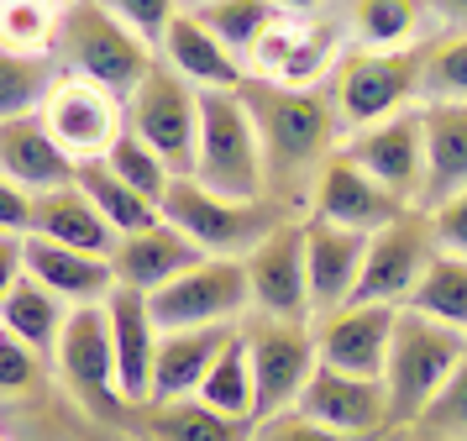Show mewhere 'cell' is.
<instances>
[{
	"label": "cell",
	"mask_w": 467,
	"mask_h": 441,
	"mask_svg": "<svg viewBox=\"0 0 467 441\" xmlns=\"http://www.w3.org/2000/svg\"><path fill=\"white\" fill-rule=\"evenodd\" d=\"M236 95L247 100L257 142H263L268 200L289 205L305 189H316V173L337 152V131H341L331 89H289V84L274 79H247Z\"/></svg>",
	"instance_id": "6da1fadb"
},
{
	"label": "cell",
	"mask_w": 467,
	"mask_h": 441,
	"mask_svg": "<svg viewBox=\"0 0 467 441\" xmlns=\"http://www.w3.org/2000/svg\"><path fill=\"white\" fill-rule=\"evenodd\" d=\"M467 347V331L446 326L436 315H420L400 305L394 320V347H389V368H383V389H389V420H420L431 410V399L441 394V383L451 378L457 357Z\"/></svg>",
	"instance_id": "7a4b0ae2"
},
{
	"label": "cell",
	"mask_w": 467,
	"mask_h": 441,
	"mask_svg": "<svg viewBox=\"0 0 467 441\" xmlns=\"http://www.w3.org/2000/svg\"><path fill=\"white\" fill-rule=\"evenodd\" d=\"M190 173L200 184L232 194V200H263L268 194L263 142H257L253 110L236 89H200V147H194Z\"/></svg>",
	"instance_id": "3957f363"
},
{
	"label": "cell",
	"mask_w": 467,
	"mask_h": 441,
	"mask_svg": "<svg viewBox=\"0 0 467 441\" xmlns=\"http://www.w3.org/2000/svg\"><path fill=\"white\" fill-rule=\"evenodd\" d=\"M58 53L74 74L106 84L116 95H131L142 74L152 63V42L142 32H131L127 21L116 16L100 0H74L64 5V21H58Z\"/></svg>",
	"instance_id": "277c9868"
},
{
	"label": "cell",
	"mask_w": 467,
	"mask_h": 441,
	"mask_svg": "<svg viewBox=\"0 0 467 441\" xmlns=\"http://www.w3.org/2000/svg\"><path fill=\"white\" fill-rule=\"evenodd\" d=\"M163 215L179 231H190L205 252L232 257V252H253L284 221V205L268 200V194L263 200H232L221 189L200 184L194 173H173L169 194H163Z\"/></svg>",
	"instance_id": "5b68a950"
},
{
	"label": "cell",
	"mask_w": 467,
	"mask_h": 441,
	"mask_svg": "<svg viewBox=\"0 0 467 441\" xmlns=\"http://www.w3.org/2000/svg\"><path fill=\"white\" fill-rule=\"evenodd\" d=\"M425 47H379V53H347L331 79V105L341 126H379L400 116L420 95Z\"/></svg>",
	"instance_id": "8992f818"
},
{
	"label": "cell",
	"mask_w": 467,
	"mask_h": 441,
	"mask_svg": "<svg viewBox=\"0 0 467 441\" xmlns=\"http://www.w3.org/2000/svg\"><path fill=\"white\" fill-rule=\"evenodd\" d=\"M127 126L169 158L173 173H190L200 147V89L173 63H152L127 95Z\"/></svg>",
	"instance_id": "52a82bcc"
},
{
	"label": "cell",
	"mask_w": 467,
	"mask_h": 441,
	"mask_svg": "<svg viewBox=\"0 0 467 441\" xmlns=\"http://www.w3.org/2000/svg\"><path fill=\"white\" fill-rule=\"evenodd\" d=\"M58 373L74 389V399L100 420H127V394L116 378V347H110L106 305H74L58 331Z\"/></svg>",
	"instance_id": "ba28073f"
},
{
	"label": "cell",
	"mask_w": 467,
	"mask_h": 441,
	"mask_svg": "<svg viewBox=\"0 0 467 441\" xmlns=\"http://www.w3.org/2000/svg\"><path fill=\"white\" fill-rule=\"evenodd\" d=\"M436 226L431 215L415 205H404L389 226H379L368 236V257H362V273H358V289L352 299H368V305H404L415 284H420L425 263L436 257Z\"/></svg>",
	"instance_id": "9c48e42d"
},
{
	"label": "cell",
	"mask_w": 467,
	"mask_h": 441,
	"mask_svg": "<svg viewBox=\"0 0 467 441\" xmlns=\"http://www.w3.org/2000/svg\"><path fill=\"white\" fill-rule=\"evenodd\" d=\"M37 116H43L47 131H53L79 163H85V158H106L110 147H116V137L127 131V105H121V95L106 89V84L85 79V74H74V68L53 74L43 105H37Z\"/></svg>",
	"instance_id": "30bf717a"
},
{
	"label": "cell",
	"mask_w": 467,
	"mask_h": 441,
	"mask_svg": "<svg viewBox=\"0 0 467 441\" xmlns=\"http://www.w3.org/2000/svg\"><path fill=\"white\" fill-rule=\"evenodd\" d=\"M148 299L163 331H179V326H226L253 299L247 263L242 257H200L190 273H179L173 284H163Z\"/></svg>",
	"instance_id": "8fae6325"
},
{
	"label": "cell",
	"mask_w": 467,
	"mask_h": 441,
	"mask_svg": "<svg viewBox=\"0 0 467 441\" xmlns=\"http://www.w3.org/2000/svg\"><path fill=\"white\" fill-rule=\"evenodd\" d=\"M341 32L331 21H316V11H278L274 26L253 47V79H274L289 89H316L320 74L337 63Z\"/></svg>",
	"instance_id": "7c38bea8"
},
{
	"label": "cell",
	"mask_w": 467,
	"mask_h": 441,
	"mask_svg": "<svg viewBox=\"0 0 467 441\" xmlns=\"http://www.w3.org/2000/svg\"><path fill=\"white\" fill-rule=\"evenodd\" d=\"M247 336V352H253V378H257V415H278L289 410L305 389V378L316 373V336L305 331V320H278L263 315Z\"/></svg>",
	"instance_id": "4fadbf2b"
},
{
	"label": "cell",
	"mask_w": 467,
	"mask_h": 441,
	"mask_svg": "<svg viewBox=\"0 0 467 441\" xmlns=\"http://www.w3.org/2000/svg\"><path fill=\"white\" fill-rule=\"evenodd\" d=\"M247 289L263 315L305 320L310 299V268H305V221H278L247 257Z\"/></svg>",
	"instance_id": "5bb4252c"
},
{
	"label": "cell",
	"mask_w": 467,
	"mask_h": 441,
	"mask_svg": "<svg viewBox=\"0 0 467 441\" xmlns=\"http://www.w3.org/2000/svg\"><path fill=\"white\" fill-rule=\"evenodd\" d=\"M295 404L310 420H320V425L362 436V441L379 436L389 425V389H383V378L347 373V368H331V362H316V373L305 378Z\"/></svg>",
	"instance_id": "9a60e30c"
},
{
	"label": "cell",
	"mask_w": 467,
	"mask_h": 441,
	"mask_svg": "<svg viewBox=\"0 0 467 441\" xmlns=\"http://www.w3.org/2000/svg\"><path fill=\"white\" fill-rule=\"evenodd\" d=\"M394 320H400V305H368V299H347L337 310H326L316 336L320 362L362 378H383L389 347H394Z\"/></svg>",
	"instance_id": "2e32d148"
},
{
	"label": "cell",
	"mask_w": 467,
	"mask_h": 441,
	"mask_svg": "<svg viewBox=\"0 0 467 441\" xmlns=\"http://www.w3.org/2000/svg\"><path fill=\"white\" fill-rule=\"evenodd\" d=\"M347 158L362 163L383 189H394L400 200H420L425 189V121L420 110H400L379 126H362L347 142Z\"/></svg>",
	"instance_id": "e0dca14e"
},
{
	"label": "cell",
	"mask_w": 467,
	"mask_h": 441,
	"mask_svg": "<svg viewBox=\"0 0 467 441\" xmlns=\"http://www.w3.org/2000/svg\"><path fill=\"white\" fill-rule=\"evenodd\" d=\"M404 205L410 200H400L394 189H383L362 163H352L347 147L320 163L316 189H310V215H326V221H341V226H358V231L389 226Z\"/></svg>",
	"instance_id": "ac0fdd59"
},
{
	"label": "cell",
	"mask_w": 467,
	"mask_h": 441,
	"mask_svg": "<svg viewBox=\"0 0 467 441\" xmlns=\"http://www.w3.org/2000/svg\"><path fill=\"white\" fill-rule=\"evenodd\" d=\"M106 320H110L121 394H127V404H148L152 399V362H158V341H163V326L152 315V299L142 289L116 284L106 294Z\"/></svg>",
	"instance_id": "d6986e66"
},
{
	"label": "cell",
	"mask_w": 467,
	"mask_h": 441,
	"mask_svg": "<svg viewBox=\"0 0 467 441\" xmlns=\"http://www.w3.org/2000/svg\"><path fill=\"white\" fill-rule=\"evenodd\" d=\"M200 257H205V247L194 242L190 231H179L169 215H163V221H152V226H142V231L116 236L110 268H116V284L142 289V294H158L163 284H173L179 273H190Z\"/></svg>",
	"instance_id": "ffe728a7"
},
{
	"label": "cell",
	"mask_w": 467,
	"mask_h": 441,
	"mask_svg": "<svg viewBox=\"0 0 467 441\" xmlns=\"http://www.w3.org/2000/svg\"><path fill=\"white\" fill-rule=\"evenodd\" d=\"M0 173L16 179L22 189H32V194H43V189L74 184L79 179V158L47 131V121L37 110H26V116L0 121Z\"/></svg>",
	"instance_id": "44dd1931"
},
{
	"label": "cell",
	"mask_w": 467,
	"mask_h": 441,
	"mask_svg": "<svg viewBox=\"0 0 467 441\" xmlns=\"http://www.w3.org/2000/svg\"><path fill=\"white\" fill-rule=\"evenodd\" d=\"M368 236L373 231L341 226V221H326V215L305 221V268H310V299L320 310H337V305L352 299L362 257H368Z\"/></svg>",
	"instance_id": "7402d4cb"
},
{
	"label": "cell",
	"mask_w": 467,
	"mask_h": 441,
	"mask_svg": "<svg viewBox=\"0 0 467 441\" xmlns=\"http://www.w3.org/2000/svg\"><path fill=\"white\" fill-rule=\"evenodd\" d=\"M22 263L26 273L47 284L64 305H95L116 289V268L110 257L100 252H79V247H64V242H47V236H22Z\"/></svg>",
	"instance_id": "603a6c76"
},
{
	"label": "cell",
	"mask_w": 467,
	"mask_h": 441,
	"mask_svg": "<svg viewBox=\"0 0 467 441\" xmlns=\"http://www.w3.org/2000/svg\"><path fill=\"white\" fill-rule=\"evenodd\" d=\"M163 53H169L163 63H173L194 89H242V84L253 79L247 63H242V53H232L194 11H179V16L169 21Z\"/></svg>",
	"instance_id": "cb8c5ba5"
},
{
	"label": "cell",
	"mask_w": 467,
	"mask_h": 441,
	"mask_svg": "<svg viewBox=\"0 0 467 441\" xmlns=\"http://www.w3.org/2000/svg\"><path fill=\"white\" fill-rule=\"evenodd\" d=\"M32 236H47V242H64V247L110 257L121 231L100 215V205L79 184H64V189H43L37 194V205H32Z\"/></svg>",
	"instance_id": "d4e9b609"
},
{
	"label": "cell",
	"mask_w": 467,
	"mask_h": 441,
	"mask_svg": "<svg viewBox=\"0 0 467 441\" xmlns=\"http://www.w3.org/2000/svg\"><path fill=\"white\" fill-rule=\"evenodd\" d=\"M425 121V189L420 200L441 205L446 194L467 184V100H431Z\"/></svg>",
	"instance_id": "484cf974"
},
{
	"label": "cell",
	"mask_w": 467,
	"mask_h": 441,
	"mask_svg": "<svg viewBox=\"0 0 467 441\" xmlns=\"http://www.w3.org/2000/svg\"><path fill=\"white\" fill-rule=\"evenodd\" d=\"M226 326H179L163 331L158 341V362H152V399H190L211 373L215 352L226 347Z\"/></svg>",
	"instance_id": "4316f807"
},
{
	"label": "cell",
	"mask_w": 467,
	"mask_h": 441,
	"mask_svg": "<svg viewBox=\"0 0 467 441\" xmlns=\"http://www.w3.org/2000/svg\"><path fill=\"white\" fill-rule=\"evenodd\" d=\"M142 431L152 441H253V425L242 415H226L205 404L200 394L190 399H148Z\"/></svg>",
	"instance_id": "83f0119b"
},
{
	"label": "cell",
	"mask_w": 467,
	"mask_h": 441,
	"mask_svg": "<svg viewBox=\"0 0 467 441\" xmlns=\"http://www.w3.org/2000/svg\"><path fill=\"white\" fill-rule=\"evenodd\" d=\"M64 299L47 289V284H37L32 273H22L11 289H5V299H0V320H5V331L22 336L26 347H37V352H53L58 347V331H64Z\"/></svg>",
	"instance_id": "f1b7e54d"
},
{
	"label": "cell",
	"mask_w": 467,
	"mask_h": 441,
	"mask_svg": "<svg viewBox=\"0 0 467 441\" xmlns=\"http://www.w3.org/2000/svg\"><path fill=\"white\" fill-rule=\"evenodd\" d=\"M74 184L85 189L95 205H100V215H106L110 226L121 231V236H127V231L152 226V221H163V205H158V200H148L142 189H131L127 179H121V173L106 163V158H85Z\"/></svg>",
	"instance_id": "f546056e"
},
{
	"label": "cell",
	"mask_w": 467,
	"mask_h": 441,
	"mask_svg": "<svg viewBox=\"0 0 467 441\" xmlns=\"http://www.w3.org/2000/svg\"><path fill=\"white\" fill-rule=\"evenodd\" d=\"M404 305L420 310V315H436V320L457 326V331H467V252L436 247V257L425 263L420 284H415V294Z\"/></svg>",
	"instance_id": "4dcf8cb0"
},
{
	"label": "cell",
	"mask_w": 467,
	"mask_h": 441,
	"mask_svg": "<svg viewBox=\"0 0 467 441\" xmlns=\"http://www.w3.org/2000/svg\"><path fill=\"white\" fill-rule=\"evenodd\" d=\"M200 399L215 404V410H226V415H242V420L257 415L253 352H247V336H242V331H232V336H226V347L215 352L211 373H205V383H200Z\"/></svg>",
	"instance_id": "1f68e13d"
},
{
	"label": "cell",
	"mask_w": 467,
	"mask_h": 441,
	"mask_svg": "<svg viewBox=\"0 0 467 441\" xmlns=\"http://www.w3.org/2000/svg\"><path fill=\"white\" fill-rule=\"evenodd\" d=\"M194 16L205 21L215 37L232 47V53H253L257 37L274 26L278 0H200V5H194Z\"/></svg>",
	"instance_id": "d6a6232c"
},
{
	"label": "cell",
	"mask_w": 467,
	"mask_h": 441,
	"mask_svg": "<svg viewBox=\"0 0 467 441\" xmlns=\"http://www.w3.org/2000/svg\"><path fill=\"white\" fill-rule=\"evenodd\" d=\"M58 0H0V47L11 53H47L58 47Z\"/></svg>",
	"instance_id": "836d02e7"
},
{
	"label": "cell",
	"mask_w": 467,
	"mask_h": 441,
	"mask_svg": "<svg viewBox=\"0 0 467 441\" xmlns=\"http://www.w3.org/2000/svg\"><path fill=\"white\" fill-rule=\"evenodd\" d=\"M47 84H53L47 53H11V47H0V121L37 110Z\"/></svg>",
	"instance_id": "e575fe53"
},
{
	"label": "cell",
	"mask_w": 467,
	"mask_h": 441,
	"mask_svg": "<svg viewBox=\"0 0 467 441\" xmlns=\"http://www.w3.org/2000/svg\"><path fill=\"white\" fill-rule=\"evenodd\" d=\"M420 11L425 0H352V32L368 47H394L415 37Z\"/></svg>",
	"instance_id": "d590c367"
},
{
	"label": "cell",
	"mask_w": 467,
	"mask_h": 441,
	"mask_svg": "<svg viewBox=\"0 0 467 441\" xmlns=\"http://www.w3.org/2000/svg\"><path fill=\"white\" fill-rule=\"evenodd\" d=\"M106 163L116 168V173H121L131 189H142L148 200H158V205H163V194H169V184H173V168H169V158H163L158 147L142 142L131 126L116 137V147L106 152Z\"/></svg>",
	"instance_id": "8d00e7d4"
},
{
	"label": "cell",
	"mask_w": 467,
	"mask_h": 441,
	"mask_svg": "<svg viewBox=\"0 0 467 441\" xmlns=\"http://www.w3.org/2000/svg\"><path fill=\"white\" fill-rule=\"evenodd\" d=\"M420 95L425 100H467V32L425 47Z\"/></svg>",
	"instance_id": "74e56055"
},
{
	"label": "cell",
	"mask_w": 467,
	"mask_h": 441,
	"mask_svg": "<svg viewBox=\"0 0 467 441\" xmlns=\"http://www.w3.org/2000/svg\"><path fill=\"white\" fill-rule=\"evenodd\" d=\"M43 383V352L26 347L22 336L0 331V394L16 399V394H32Z\"/></svg>",
	"instance_id": "f35d334b"
},
{
	"label": "cell",
	"mask_w": 467,
	"mask_h": 441,
	"mask_svg": "<svg viewBox=\"0 0 467 441\" xmlns=\"http://www.w3.org/2000/svg\"><path fill=\"white\" fill-rule=\"evenodd\" d=\"M420 425H431V431H467V347L457 357L451 378L441 383V394L431 399V410L420 415Z\"/></svg>",
	"instance_id": "ab89813d"
},
{
	"label": "cell",
	"mask_w": 467,
	"mask_h": 441,
	"mask_svg": "<svg viewBox=\"0 0 467 441\" xmlns=\"http://www.w3.org/2000/svg\"><path fill=\"white\" fill-rule=\"evenodd\" d=\"M253 441H362V436L331 431V425L310 420L305 410H278V415H263V425L253 431Z\"/></svg>",
	"instance_id": "60d3db41"
},
{
	"label": "cell",
	"mask_w": 467,
	"mask_h": 441,
	"mask_svg": "<svg viewBox=\"0 0 467 441\" xmlns=\"http://www.w3.org/2000/svg\"><path fill=\"white\" fill-rule=\"evenodd\" d=\"M100 5H110L131 32H142L148 42H163L169 21L179 16V0H100Z\"/></svg>",
	"instance_id": "b9f144b4"
},
{
	"label": "cell",
	"mask_w": 467,
	"mask_h": 441,
	"mask_svg": "<svg viewBox=\"0 0 467 441\" xmlns=\"http://www.w3.org/2000/svg\"><path fill=\"white\" fill-rule=\"evenodd\" d=\"M431 226H436V242L446 252H467V184L431 210Z\"/></svg>",
	"instance_id": "7bdbcfd3"
},
{
	"label": "cell",
	"mask_w": 467,
	"mask_h": 441,
	"mask_svg": "<svg viewBox=\"0 0 467 441\" xmlns=\"http://www.w3.org/2000/svg\"><path fill=\"white\" fill-rule=\"evenodd\" d=\"M32 205H37V194L0 173V231L5 236H26L32 231Z\"/></svg>",
	"instance_id": "ee69618b"
},
{
	"label": "cell",
	"mask_w": 467,
	"mask_h": 441,
	"mask_svg": "<svg viewBox=\"0 0 467 441\" xmlns=\"http://www.w3.org/2000/svg\"><path fill=\"white\" fill-rule=\"evenodd\" d=\"M22 273H26V263H22V236H5V231H0V299H5V289H11Z\"/></svg>",
	"instance_id": "f6af8a7d"
},
{
	"label": "cell",
	"mask_w": 467,
	"mask_h": 441,
	"mask_svg": "<svg viewBox=\"0 0 467 441\" xmlns=\"http://www.w3.org/2000/svg\"><path fill=\"white\" fill-rule=\"evenodd\" d=\"M326 0H278V11H320Z\"/></svg>",
	"instance_id": "bcb514c9"
},
{
	"label": "cell",
	"mask_w": 467,
	"mask_h": 441,
	"mask_svg": "<svg viewBox=\"0 0 467 441\" xmlns=\"http://www.w3.org/2000/svg\"><path fill=\"white\" fill-rule=\"evenodd\" d=\"M436 11H446V16H467V0H431Z\"/></svg>",
	"instance_id": "7dc6e473"
},
{
	"label": "cell",
	"mask_w": 467,
	"mask_h": 441,
	"mask_svg": "<svg viewBox=\"0 0 467 441\" xmlns=\"http://www.w3.org/2000/svg\"><path fill=\"white\" fill-rule=\"evenodd\" d=\"M58 5H74V0H58Z\"/></svg>",
	"instance_id": "c3c4849f"
},
{
	"label": "cell",
	"mask_w": 467,
	"mask_h": 441,
	"mask_svg": "<svg viewBox=\"0 0 467 441\" xmlns=\"http://www.w3.org/2000/svg\"><path fill=\"white\" fill-rule=\"evenodd\" d=\"M0 331H5V320H0Z\"/></svg>",
	"instance_id": "681fc988"
},
{
	"label": "cell",
	"mask_w": 467,
	"mask_h": 441,
	"mask_svg": "<svg viewBox=\"0 0 467 441\" xmlns=\"http://www.w3.org/2000/svg\"><path fill=\"white\" fill-rule=\"evenodd\" d=\"M0 441H5V436H0Z\"/></svg>",
	"instance_id": "f907efd6"
}]
</instances>
